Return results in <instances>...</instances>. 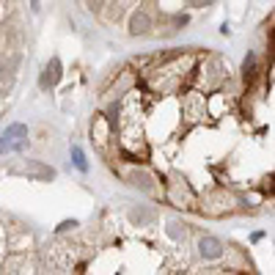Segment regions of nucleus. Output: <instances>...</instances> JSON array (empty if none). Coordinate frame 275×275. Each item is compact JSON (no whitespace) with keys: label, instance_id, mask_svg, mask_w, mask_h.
<instances>
[{"label":"nucleus","instance_id":"5","mask_svg":"<svg viewBox=\"0 0 275 275\" xmlns=\"http://www.w3.org/2000/svg\"><path fill=\"white\" fill-rule=\"evenodd\" d=\"M72 160H74V165H77L80 171H88V162L83 157V152H80V146H72Z\"/></svg>","mask_w":275,"mask_h":275},{"label":"nucleus","instance_id":"6","mask_svg":"<svg viewBox=\"0 0 275 275\" xmlns=\"http://www.w3.org/2000/svg\"><path fill=\"white\" fill-rule=\"evenodd\" d=\"M74 226H77L74 220H66V223H61V226H58V231H66V228H74Z\"/></svg>","mask_w":275,"mask_h":275},{"label":"nucleus","instance_id":"4","mask_svg":"<svg viewBox=\"0 0 275 275\" xmlns=\"http://www.w3.org/2000/svg\"><path fill=\"white\" fill-rule=\"evenodd\" d=\"M201 253L206 259H218L223 253V245L215 240V237H204V240H201Z\"/></svg>","mask_w":275,"mask_h":275},{"label":"nucleus","instance_id":"1","mask_svg":"<svg viewBox=\"0 0 275 275\" xmlns=\"http://www.w3.org/2000/svg\"><path fill=\"white\" fill-rule=\"evenodd\" d=\"M28 146V127L25 124H11L0 138V154L3 152H22Z\"/></svg>","mask_w":275,"mask_h":275},{"label":"nucleus","instance_id":"7","mask_svg":"<svg viewBox=\"0 0 275 275\" xmlns=\"http://www.w3.org/2000/svg\"><path fill=\"white\" fill-rule=\"evenodd\" d=\"M31 9H33V11H39V0H31Z\"/></svg>","mask_w":275,"mask_h":275},{"label":"nucleus","instance_id":"3","mask_svg":"<svg viewBox=\"0 0 275 275\" xmlns=\"http://www.w3.org/2000/svg\"><path fill=\"white\" fill-rule=\"evenodd\" d=\"M58 77H61V64H58V58H53V64L44 69V77H41V88H50L58 83Z\"/></svg>","mask_w":275,"mask_h":275},{"label":"nucleus","instance_id":"2","mask_svg":"<svg viewBox=\"0 0 275 275\" xmlns=\"http://www.w3.org/2000/svg\"><path fill=\"white\" fill-rule=\"evenodd\" d=\"M28 174H31V176H36V179H44V182H50V179H53V176H55V171L53 168H50V165H41V162H36V160H31V162H28Z\"/></svg>","mask_w":275,"mask_h":275}]
</instances>
